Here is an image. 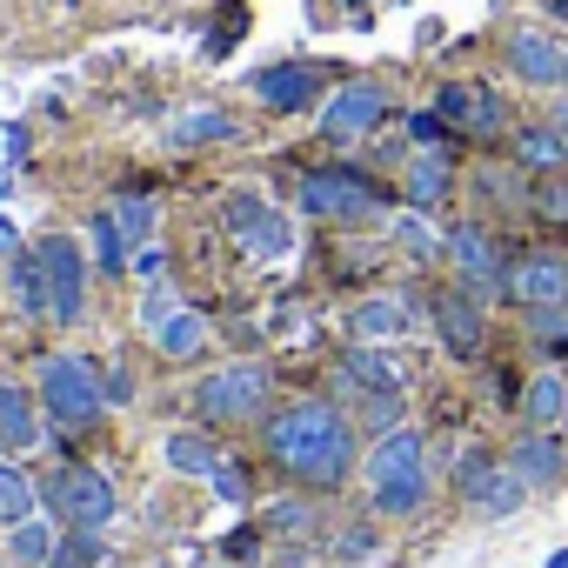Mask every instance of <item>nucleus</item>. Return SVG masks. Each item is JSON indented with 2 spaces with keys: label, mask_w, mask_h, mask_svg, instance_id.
<instances>
[{
  "label": "nucleus",
  "mask_w": 568,
  "mask_h": 568,
  "mask_svg": "<svg viewBox=\"0 0 568 568\" xmlns=\"http://www.w3.org/2000/svg\"><path fill=\"white\" fill-rule=\"evenodd\" d=\"M267 455L288 468L295 481H315V488H335L348 468H355V428L342 408L328 402H295V408H281L267 422Z\"/></svg>",
  "instance_id": "obj_1"
},
{
  "label": "nucleus",
  "mask_w": 568,
  "mask_h": 568,
  "mask_svg": "<svg viewBox=\"0 0 568 568\" xmlns=\"http://www.w3.org/2000/svg\"><path fill=\"white\" fill-rule=\"evenodd\" d=\"M368 501L382 521H408L428 508V442L422 428H382L368 448Z\"/></svg>",
  "instance_id": "obj_2"
},
{
  "label": "nucleus",
  "mask_w": 568,
  "mask_h": 568,
  "mask_svg": "<svg viewBox=\"0 0 568 568\" xmlns=\"http://www.w3.org/2000/svg\"><path fill=\"white\" fill-rule=\"evenodd\" d=\"M448 261H455V281L475 302H508V254L481 221L448 227Z\"/></svg>",
  "instance_id": "obj_3"
},
{
  "label": "nucleus",
  "mask_w": 568,
  "mask_h": 568,
  "mask_svg": "<svg viewBox=\"0 0 568 568\" xmlns=\"http://www.w3.org/2000/svg\"><path fill=\"white\" fill-rule=\"evenodd\" d=\"M41 402L54 408V422H68V428H88V422H101V375H94V362L88 355H48L41 362Z\"/></svg>",
  "instance_id": "obj_4"
},
{
  "label": "nucleus",
  "mask_w": 568,
  "mask_h": 568,
  "mask_svg": "<svg viewBox=\"0 0 568 568\" xmlns=\"http://www.w3.org/2000/svg\"><path fill=\"white\" fill-rule=\"evenodd\" d=\"M435 114H442L455 134H468V141H508V134H515L508 101H501L488 81H442V88H435Z\"/></svg>",
  "instance_id": "obj_5"
},
{
  "label": "nucleus",
  "mask_w": 568,
  "mask_h": 568,
  "mask_svg": "<svg viewBox=\"0 0 568 568\" xmlns=\"http://www.w3.org/2000/svg\"><path fill=\"white\" fill-rule=\"evenodd\" d=\"M302 214L315 221H375L382 214V187L355 168H315L302 181Z\"/></svg>",
  "instance_id": "obj_6"
},
{
  "label": "nucleus",
  "mask_w": 568,
  "mask_h": 568,
  "mask_svg": "<svg viewBox=\"0 0 568 568\" xmlns=\"http://www.w3.org/2000/svg\"><path fill=\"white\" fill-rule=\"evenodd\" d=\"M141 328L154 335V348L168 362H194L207 348V315L201 308H181V295L168 281H148V302H141Z\"/></svg>",
  "instance_id": "obj_7"
},
{
  "label": "nucleus",
  "mask_w": 568,
  "mask_h": 568,
  "mask_svg": "<svg viewBox=\"0 0 568 568\" xmlns=\"http://www.w3.org/2000/svg\"><path fill=\"white\" fill-rule=\"evenodd\" d=\"M261 402H267V368L261 362H234V368H221L194 388V408L207 422H247V415H261Z\"/></svg>",
  "instance_id": "obj_8"
},
{
  "label": "nucleus",
  "mask_w": 568,
  "mask_h": 568,
  "mask_svg": "<svg viewBox=\"0 0 568 568\" xmlns=\"http://www.w3.org/2000/svg\"><path fill=\"white\" fill-rule=\"evenodd\" d=\"M428 315H435V335H442V348L455 362H475L481 355V342H488V302H475L468 288H442L428 302Z\"/></svg>",
  "instance_id": "obj_9"
},
{
  "label": "nucleus",
  "mask_w": 568,
  "mask_h": 568,
  "mask_svg": "<svg viewBox=\"0 0 568 568\" xmlns=\"http://www.w3.org/2000/svg\"><path fill=\"white\" fill-rule=\"evenodd\" d=\"M508 302L521 315L568 308V261L561 254H521V261H508Z\"/></svg>",
  "instance_id": "obj_10"
},
{
  "label": "nucleus",
  "mask_w": 568,
  "mask_h": 568,
  "mask_svg": "<svg viewBox=\"0 0 568 568\" xmlns=\"http://www.w3.org/2000/svg\"><path fill=\"white\" fill-rule=\"evenodd\" d=\"M227 227H234V241L247 247V254H261V261H274V254H288L295 247V227L281 221L261 194H227Z\"/></svg>",
  "instance_id": "obj_11"
},
{
  "label": "nucleus",
  "mask_w": 568,
  "mask_h": 568,
  "mask_svg": "<svg viewBox=\"0 0 568 568\" xmlns=\"http://www.w3.org/2000/svg\"><path fill=\"white\" fill-rule=\"evenodd\" d=\"M41 267H48V288H54V322L74 328L81 308H88V261H81V247L68 234H54V241H41Z\"/></svg>",
  "instance_id": "obj_12"
},
{
  "label": "nucleus",
  "mask_w": 568,
  "mask_h": 568,
  "mask_svg": "<svg viewBox=\"0 0 568 568\" xmlns=\"http://www.w3.org/2000/svg\"><path fill=\"white\" fill-rule=\"evenodd\" d=\"M388 121V94L375 88V81H348L328 108H322V134L328 141H362L368 128H382Z\"/></svg>",
  "instance_id": "obj_13"
},
{
  "label": "nucleus",
  "mask_w": 568,
  "mask_h": 568,
  "mask_svg": "<svg viewBox=\"0 0 568 568\" xmlns=\"http://www.w3.org/2000/svg\"><path fill=\"white\" fill-rule=\"evenodd\" d=\"M54 508L74 521V528H101L108 515H114V488H108V475L101 468H61V481H54Z\"/></svg>",
  "instance_id": "obj_14"
},
{
  "label": "nucleus",
  "mask_w": 568,
  "mask_h": 568,
  "mask_svg": "<svg viewBox=\"0 0 568 568\" xmlns=\"http://www.w3.org/2000/svg\"><path fill=\"white\" fill-rule=\"evenodd\" d=\"M561 61H568V48H561L548 28H515V34H508V68H515V81H528V88H561Z\"/></svg>",
  "instance_id": "obj_15"
},
{
  "label": "nucleus",
  "mask_w": 568,
  "mask_h": 568,
  "mask_svg": "<svg viewBox=\"0 0 568 568\" xmlns=\"http://www.w3.org/2000/svg\"><path fill=\"white\" fill-rule=\"evenodd\" d=\"M508 468L528 481V488H561V475H568V435H548V428H528L521 442H515V455H508Z\"/></svg>",
  "instance_id": "obj_16"
},
{
  "label": "nucleus",
  "mask_w": 568,
  "mask_h": 568,
  "mask_svg": "<svg viewBox=\"0 0 568 568\" xmlns=\"http://www.w3.org/2000/svg\"><path fill=\"white\" fill-rule=\"evenodd\" d=\"M315 88H322V74L302 68V61H281V68H261V74H254V94H261L274 114H302V108L315 101Z\"/></svg>",
  "instance_id": "obj_17"
},
{
  "label": "nucleus",
  "mask_w": 568,
  "mask_h": 568,
  "mask_svg": "<svg viewBox=\"0 0 568 568\" xmlns=\"http://www.w3.org/2000/svg\"><path fill=\"white\" fill-rule=\"evenodd\" d=\"M402 187H408V207L428 214V207H442V201L455 194V161H448L442 148H422V154L408 161V181H402Z\"/></svg>",
  "instance_id": "obj_18"
},
{
  "label": "nucleus",
  "mask_w": 568,
  "mask_h": 568,
  "mask_svg": "<svg viewBox=\"0 0 568 568\" xmlns=\"http://www.w3.org/2000/svg\"><path fill=\"white\" fill-rule=\"evenodd\" d=\"M515 168H521V174H555V168H568V134H561L555 121L515 128Z\"/></svg>",
  "instance_id": "obj_19"
},
{
  "label": "nucleus",
  "mask_w": 568,
  "mask_h": 568,
  "mask_svg": "<svg viewBox=\"0 0 568 568\" xmlns=\"http://www.w3.org/2000/svg\"><path fill=\"white\" fill-rule=\"evenodd\" d=\"M348 335H355V342H368V348L402 342V335H408V308H402L395 295H375V302H362V308L348 315Z\"/></svg>",
  "instance_id": "obj_20"
},
{
  "label": "nucleus",
  "mask_w": 568,
  "mask_h": 568,
  "mask_svg": "<svg viewBox=\"0 0 568 568\" xmlns=\"http://www.w3.org/2000/svg\"><path fill=\"white\" fill-rule=\"evenodd\" d=\"M34 442H41V428H34V402H28V388L0 382V455H21V448H34Z\"/></svg>",
  "instance_id": "obj_21"
},
{
  "label": "nucleus",
  "mask_w": 568,
  "mask_h": 568,
  "mask_svg": "<svg viewBox=\"0 0 568 568\" xmlns=\"http://www.w3.org/2000/svg\"><path fill=\"white\" fill-rule=\"evenodd\" d=\"M568 415V382H561V368H541L535 382H528V395H521V422L528 428H548V422H561Z\"/></svg>",
  "instance_id": "obj_22"
},
{
  "label": "nucleus",
  "mask_w": 568,
  "mask_h": 568,
  "mask_svg": "<svg viewBox=\"0 0 568 568\" xmlns=\"http://www.w3.org/2000/svg\"><path fill=\"white\" fill-rule=\"evenodd\" d=\"M161 455H168V468H181V475H214V462H221V448H214L201 428H174Z\"/></svg>",
  "instance_id": "obj_23"
},
{
  "label": "nucleus",
  "mask_w": 568,
  "mask_h": 568,
  "mask_svg": "<svg viewBox=\"0 0 568 568\" xmlns=\"http://www.w3.org/2000/svg\"><path fill=\"white\" fill-rule=\"evenodd\" d=\"M528 495H535V488H528V481H521L515 468H501V475L488 481V495H481V501H468V508H475L481 521H508V515H515V508H521Z\"/></svg>",
  "instance_id": "obj_24"
},
{
  "label": "nucleus",
  "mask_w": 568,
  "mask_h": 568,
  "mask_svg": "<svg viewBox=\"0 0 568 568\" xmlns=\"http://www.w3.org/2000/svg\"><path fill=\"white\" fill-rule=\"evenodd\" d=\"M395 241H402L415 261H435V254H448V234H442V227H435L422 207H408V214L395 221Z\"/></svg>",
  "instance_id": "obj_25"
},
{
  "label": "nucleus",
  "mask_w": 568,
  "mask_h": 568,
  "mask_svg": "<svg viewBox=\"0 0 568 568\" xmlns=\"http://www.w3.org/2000/svg\"><path fill=\"white\" fill-rule=\"evenodd\" d=\"M8 548H14V561H21V568H48L61 541H54V528H48L41 515H28V521H14V541H8Z\"/></svg>",
  "instance_id": "obj_26"
},
{
  "label": "nucleus",
  "mask_w": 568,
  "mask_h": 568,
  "mask_svg": "<svg viewBox=\"0 0 568 568\" xmlns=\"http://www.w3.org/2000/svg\"><path fill=\"white\" fill-rule=\"evenodd\" d=\"M14 295H21V308H34V315H54V288H48V267H41V247L14 261Z\"/></svg>",
  "instance_id": "obj_27"
},
{
  "label": "nucleus",
  "mask_w": 568,
  "mask_h": 568,
  "mask_svg": "<svg viewBox=\"0 0 568 568\" xmlns=\"http://www.w3.org/2000/svg\"><path fill=\"white\" fill-rule=\"evenodd\" d=\"M114 221H121V234H128V247H134V254H141V247H154V201H148V194H121Z\"/></svg>",
  "instance_id": "obj_28"
},
{
  "label": "nucleus",
  "mask_w": 568,
  "mask_h": 568,
  "mask_svg": "<svg viewBox=\"0 0 568 568\" xmlns=\"http://www.w3.org/2000/svg\"><path fill=\"white\" fill-rule=\"evenodd\" d=\"M28 515H34V481L14 462H0V521H28Z\"/></svg>",
  "instance_id": "obj_29"
},
{
  "label": "nucleus",
  "mask_w": 568,
  "mask_h": 568,
  "mask_svg": "<svg viewBox=\"0 0 568 568\" xmlns=\"http://www.w3.org/2000/svg\"><path fill=\"white\" fill-rule=\"evenodd\" d=\"M88 234H94L101 267H108V274H121V267H128V254H134V247H128V234H121V221H114V214H94V221H88Z\"/></svg>",
  "instance_id": "obj_30"
},
{
  "label": "nucleus",
  "mask_w": 568,
  "mask_h": 568,
  "mask_svg": "<svg viewBox=\"0 0 568 568\" xmlns=\"http://www.w3.org/2000/svg\"><path fill=\"white\" fill-rule=\"evenodd\" d=\"M501 468H508V462H495L488 448H468V455H462V468H455V488H462L468 501H481V495H488V481H495Z\"/></svg>",
  "instance_id": "obj_31"
},
{
  "label": "nucleus",
  "mask_w": 568,
  "mask_h": 568,
  "mask_svg": "<svg viewBox=\"0 0 568 568\" xmlns=\"http://www.w3.org/2000/svg\"><path fill=\"white\" fill-rule=\"evenodd\" d=\"M528 342H535V355H561L568 348V308H535L528 315Z\"/></svg>",
  "instance_id": "obj_32"
},
{
  "label": "nucleus",
  "mask_w": 568,
  "mask_h": 568,
  "mask_svg": "<svg viewBox=\"0 0 568 568\" xmlns=\"http://www.w3.org/2000/svg\"><path fill=\"white\" fill-rule=\"evenodd\" d=\"M174 141H181V148H194V141H234V121L207 108V114H187V121L174 128Z\"/></svg>",
  "instance_id": "obj_33"
},
{
  "label": "nucleus",
  "mask_w": 568,
  "mask_h": 568,
  "mask_svg": "<svg viewBox=\"0 0 568 568\" xmlns=\"http://www.w3.org/2000/svg\"><path fill=\"white\" fill-rule=\"evenodd\" d=\"M207 481H214V495H221V501H234V508H241V501H247V495H254V481H247V468H241V462H234V455H221V462H214V475H207Z\"/></svg>",
  "instance_id": "obj_34"
},
{
  "label": "nucleus",
  "mask_w": 568,
  "mask_h": 568,
  "mask_svg": "<svg viewBox=\"0 0 568 568\" xmlns=\"http://www.w3.org/2000/svg\"><path fill=\"white\" fill-rule=\"evenodd\" d=\"M448 134H455V128H448V121H442L435 108L408 114V141H415V148H448Z\"/></svg>",
  "instance_id": "obj_35"
},
{
  "label": "nucleus",
  "mask_w": 568,
  "mask_h": 568,
  "mask_svg": "<svg viewBox=\"0 0 568 568\" xmlns=\"http://www.w3.org/2000/svg\"><path fill=\"white\" fill-rule=\"evenodd\" d=\"M342 555H348V561H368V555H375V528H348V535H342Z\"/></svg>",
  "instance_id": "obj_36"
},
{
  "label": "nucleus",
  "mask_w": 568,
  "mask_h": 568,
  "mask_svg": "<svg viewBox=\"0 0 568 568\" xmlns=\"http://www.w3.org/2000/svg\"><path fill=\"white\" fill-rule=\"evenodd\" d=\"M274 528H308V508L288 501V508H274Z\"/></svg>",
  "instance_id": "obj_37"
},
{
  "label": "nucleus",
  "mask_w": 568,
  "mask_h": 568,
  "mask_svg": "<svg viewBox=\"0 0 568 568\" xmlns=\"http://www.w3.org/2000/svg\"><path fill=\"white\" fill-rule=\"evenodd\" d=\"M227 555H234V561H254V528H241V535H227Z\"/></svg>",
  "instance_id": "obj_38"
},
{
  "label": "nucleus",
  "mask_w": 568,
  "mask_h": 568,
  "mask_svg": "<svg viewBox=\"0 0 568 568\" xmlns=\"http://www.w3.org/2000/svg\"><path fill=\"white\" fill-rule=\"evenodd\" d=\"M14 247H21V227H14L8 214H0V254H14Z\"/></svg>",
  "instance_id": "obj_39"
},
{
  "label": "nucleus",
  "mask_w": 568,
  "mask_h": 568,
  "mask_svg": "<svg viewBox=\"0 0 568 568\" xmlns=\"http://www.w3.org/2000/svg\"><path fill=\"white\" fill-rule=\"evenodd\" d=\"M541 568H568V548H555V555H548V561H541Z\"/></svg>",
  "instance_id": "obj_40"
},
{
  "label": "nucleus",
  "mask_w": 568,
  "mask_h": 568,
  "mask_svg": "<svg viewBox=\"0 0 568 568\" xmlns=\"http://www.w3.org/2000/svg\"><path fill=\"white\" fill-rule=\"evenodd\" d=\"M555 128H561V134H568V101H561V108H555Z\"/></svg>",
  "instance_id": "obj_41"
},
{
  "label": "nucleus",
  "mask_w": 568,
  "mask_h": 568,
  "mask_svg": "<svg viewBox=\"0 0 568 568\" xmlns=\"http://www.w3.org/2000/svg\"><path fill=\"white\" fill-rule=\"evenodd\" d=\"M561 88H568V61H561Z\"/></svg>",
  "instance_id": "obj_42"
},
{
  "label": "nucleus",
  "mask_w": 568,
  "mask_h": 568,
  "mask_svg": "<svg viewBox=\"0 0 568 568\" xmlns=\"http://www.w3.org/2000/svg\"><path fill=\"white\" fill-rule=\"evenodd\" d=\"M561 428H568V415H561Z\"/></svg>",
  "instance_id": "obj_43"
}]
</instances>
